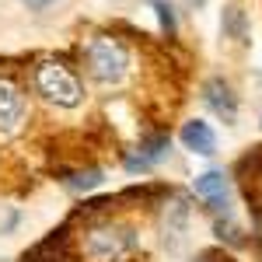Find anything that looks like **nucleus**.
Here are the masks:
<instances>
[{
    "mask_svg": "<svg viewBox=\"0 0 262 262\" xmlns=\"http://www.w3.org/2000/svg\"><path fill=\"white\" fill-rule=\"evenodd\" d=\"M35 91L56 108H77L84 98L81 77L60 60H42L35 67Z\"/></svg>",
    "mask_w": 262,
    "mask_h": 262,
    "instance_id": "obj_1",
    "label": "nucleus"
},
{
    "mask_svg": "<svg viewBox=\"0 0 262 262\" xmlns=\"http://www.w3.org/2000/svg\"><path fill=\"white\" fill-rule=\"evenodd\" d=\"M25 4H28V7H32V11H42V7H46V4H49V0H25Z\"/></svg>",
    "mask_w": 262,
    "mask_h": 262,
    "instance_id": "obj_12",
    "label": "nucleus"
},
{
    "mask_svg": "<svg viewBox=\"0 0 262 262\" xmlns=\"http://www.w3.org/2000/svg\"><path fill=\"white\" fill-rule=\"evenodd\" d=\"M133 245H137V238H133L129 227H122V224H101L95 231H88L84 252L95 262H119L133 252Z\"/></svg>",
    "mask_w": 262,
    "mask_h": 262,
    "instance_id": "obj_3",
    "label": "nucleus"
},
{
    "mask_svg": "<svg viewBox=\"0 0 262 262\" xmlns=\"http://www.w3.org/2000/svg\"><path fill=\"white\" fill-rule=\"evenodd\" d=\"M25 122V95L14 77L0 74V137L18 133Z\"/></svg>",
    "mask_w": 262,
    "mask_h": 262,
    "instance_id": "obj_4",
    "label": "nucleus"
},
{
    "mask_svg": "<svg viewBox=\"0 0 262 262\" xmlns=\"http://www.w3.org/2000/svg\"><path fill=\"white\" fill-rule=\"evenodd\" d=\"M182 143L192 154H213L217 150V137H213L210 122H203V119H189L182 126Z\"/></svg>",
    "mask_w": 262,
    "mask_h": 262,
    "instance_id": "obj_8",
    "label": "nucleus"
},
{
    "mask_svg": "<svg viewBox=\"0 0 262 262\" xmlns=\"http://www.w3.org/2000/svg\"><path fill=\"white\" fill-rule=\"evenodd\" d=\"M203 101H206L224 122H234V116H238V98H234L231 84L221 81V77H213V81L203 84Z\"/></svg>",
    "mask_w": 262,
    "mask_h": 262,
    "instance_id": "obj_5",
    "label": "nucleus"
},
{
    "mask_svg": "<svg viewBox=\"0 0 262 262\" xmlns=\"http://www.w3.org/2000/svg\"><path fill=\"white\" fill-rule=\"evenodd\" d=\"M168 147H171L168 133H154V137H147V140L137 147V154H129V158H126V171H133V175H137V171L154 168V164L168 154Z\"/></svg>",
    "mask_w": 262,
    "mask_h": 262,
    "instance_id": "obj_6",
    "label": "nucleus"
},
{
    "mask_svg": "<svg viewBox=\"0 0 262 262\" xmlns=\"http://www.w3.org/2000/svg\"><path fill=\"white\" fill-rule=\"evenodd\" d=\"M70 185H74V189H84V192H88V189H95V185H101V171H98V168H88V171H77V175L70 179Z\"/></svg>",
    "mask_w": 262,
    "mask_h": 262,
    "instance_id": "obj_10",
    "label": "nucleus"
},
{
    "mask_svg": "<svg viewBox=\"0 0 262 262\" xmlns=\"http://www.w3.org/2000/svg\"><path fill=\"white\" fill-rule=\"evenodd\" d=\"M224 28H227L238 42H245V18H242L238 7H227V14H224Z\"/></svg>",
    "mask_w": 262,
    "mask_h": 262,
    "instance_id": "obj_9",
    "label": "nucleus"
},
{
    "mask_svg": "<svg viewBox=\"0 0 262 262\" xmlns=\"http://www.w3.org/2000/svg\"><path fill=\"white\" fill-rule=\"evenodd\" d=\"M84 63L98 84H119L129 70V49L116 35H95L84 49Z\"/></svg>",
    "mask_w": 262,
    "mask_h": 262,
    "instance_id": "obj_2",
    "label": "nucleus"
},
{
    "mask_svg": "<svg viewBox=\"0 0 262 262\" xmlns=\"http://www.w3.org/2000/svg\"><path fill=\"white\" fill-rule=\"evenodd\" d=\"M196 196H200L210 210H224L227 206V179H224V171H206L196 179Z\"/></svg>",
    "mask_w": 262,
    "mask_h": 262,
    "instance_id": "obj_7",
    "label": "nucleus"
},
{
    "mask_svg": "<svg viewBox=\"0 0 262 262\" xmlns=\"http://www.w3.org/2000/svg\"><path fill=\"white\" fill-rule=\"evenodd\" d=\"M154 11H158V18H161L164 32H175V14H171V7H168L164 0H154Z\"/></svg>",
    "mask_w": 262,
    "mask_h": 262,
    "instance_id": "obj_11",
    "label": "nucleus"
}]
</instances>
